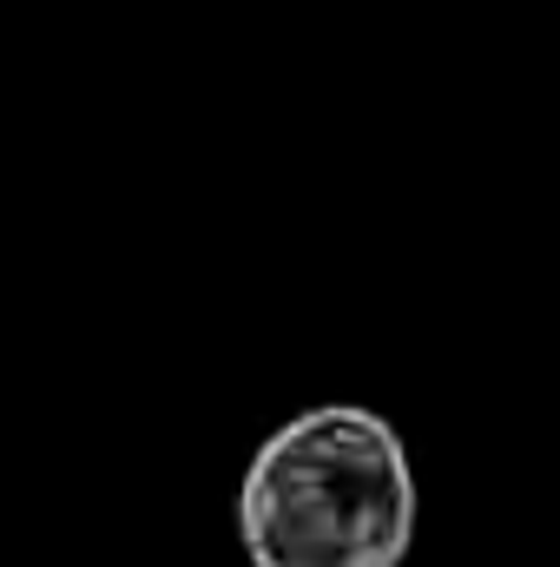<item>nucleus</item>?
Returning <instances> with one entry per match:
<instances>
[{
	"label": "nucleus",
	"instance_id": "1",
	"mask_svg": "<svg viewBox=\"0 0 560 567\" xmlns=\"http://www.w3.org/2000/svg\"><path fill=\"white\" fill-rule=\"evenodd\" d=\"M251 567H403L416 542V468L376 410L317 403L278 423L238 482Z\"/></svg>",
	"mask_w": 560,
	"mask_h": 567
}]
</instances>
